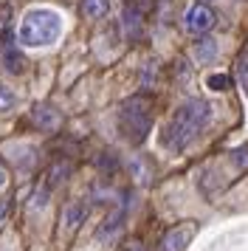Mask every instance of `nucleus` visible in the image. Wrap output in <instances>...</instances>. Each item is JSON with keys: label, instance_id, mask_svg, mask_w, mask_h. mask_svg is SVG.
<instances>
[{"label": "nucleus", "instance_id": "3", "mask_svg": "<svg viewBox=\"0 0 248 251\" xmlns=\"http://www.w3.org/2000/svg\"><path fill=\"white\" fill-rule=\"evenodd\" d=\"M119 130L130 144H144L152 130V102L149 96H130L119 110Z\"/></svg>", "mask_w": 248, "mask_h": 251}, {"label": "nucleus", "instance_id": "5", "mask_svg": "<svg viewBox=\"0 0 248 251\" xmlns=\"http://www.w3.org/2000/svg\"><path fill=\"white\" fill-rule=\"evenodd\" d=\"M214 23H217V14H214L206 3H195L189 12H186V17H183V28L195 37L209 34L214 28Z\"/></svg>", "mask_w": 248, "mask_h": 251}, {"label": "nucleus", "instance_id": "19", "mask_svg": "<svg viewBox=\"0 0 248 251\" xmlns=\"http://www.w3.org/2000/svg\"><path fill=\"white\" fill-rule=\"evenodd\" d=\"M124 251H147V249L138 243V240H133V243H127V246H124Z\"/></svg>", "mask_w": 248, "mask_h": 251}, {"label": "nucleus", "instance_id": "11", "mask_svg": "<svg viewBox=\"0 0 248 251\" xmlns=\"http://www.w3.org/2000/svg\"><path fill=\"white\" fill-rule=\"evenodd\" d=\"M85 217H88V206L82 203V201H74V203L65 206V212H62V226L68 231H74L85 223Z\"/></svg>", "mask_w": 248, "mask_h": 251}, {"label": "nucleus", "instance_id": "8", "mask_svg": "<svg viewBox=\"0 0 248 251\" xmlns=\"http://www.w3.org/2000/svg\"><path fill=\"white\" fill-rule=\"evenodd\" d=\"M31 125L43 133H54L56 127L62 125V116L56 110L54 104H37L31 110Z\"/></svg>", "mask_w": 248, "mask_h": 251}, {"label": "nucleus", "instance_id": "16", "mask_svg": "<svg viewBox=\"0 0 248 251\" xmlns=\"http://www.w3.org/2000/svg\"><path fill=\"white\" fill-rule=\"evenodd\" d=\"M206 85H209V88H212V91H225V88H228V85H231V79H228V76H225V74H212V76H209V79H206Z\"/></svg>", "mask_w": 248, "mask_h": 251}, {"label": "nucleus", "instance_id": "18", "mask_svg": "<svg viewBox=\"0 0 248 251\" xmlns=\"http://www.w3.org/2000/svg\"><path fill=\"white\" fill-rule=\"evenodd\" d=\"M9 212H11V201L9 198H0V223H6Z\"/></svg>", "mask_w": 248, "mask_h": 251}, {"label": "nucleus", "instance_id": "20", "mask_svg": "<svg viewBox=\"0 0 248 251\" xmlns=\"http://www.w3.org/2000/svg\"><path fill=\"white\" fill-rule=\"evenodd\" d=\"M6 183H9V172H6V170H3V167H0V189H3Z\"/></svg>", "mask_w": 248, "mask_h": 251}, {"label": "nucleus", "instance_id": "6", "mask_svg": "<svg viewBox=\"0 0 248 251\" xmlns=\"http://www.w3.org/2000/svg\"><path fill=\"white\" fill-rule=\"evenodd\" d=\"M198 226L195 223H180V226L169 228L167 234L161 237V251H186V246L192 243Z\"/></svg>", "mask_w": 248, "mask_h": 251}, {"label": "nucleus", "instance_id": "12", "mask_svg": "<svg viewBox=\"0 0 248 251\" xmlns=\"http://www.w3.org/2000/svg\"><path fill=\"white\" fill-rule=\"evenodd\" d=\"M110 6L113 0H82V14L88 20H101V17H107Z\"/></svg>", "mask_w": 248, "mask_h": 251}, {"label": "nucleus", "instance_id": "17", "mask_svg": "<svg viewBox=\"0 0 248 251\" xmlns=\"http://www.w3.org/2000/svg\"><path fill=\"white\" fill-rule=\"evenodd\" d=\"M231 161H234L240 170H246V167H248V144H246V147H237L234 152H231Z\"/></svg>", "mask_w": 248, "mask_h": 251}, {"label": "nucleus", "instance_id": "13", "mask_svg": "<svg viewBox=\"0 0 248 251\" xmlns=\"http://www.w3.org/2000/svg\"><path fill=\"white\" fill-rule=\"evenodd\" d=\"M217 57V43L212 37H203L200 43H195V59L198 62H212Z\"/></svg>", "mask_w": 248, "mask_h": 251}, {"label": "nucleus", "instance_id": "15", "mask_svg": "<svg viewBox=\"0 0 248 251\" xmlns=\"http://www.w3.org/2000/svg\"><path fill=\"white\" fill-rule=\"evenodd\" d=\"M14 104H17V96H14V91H11V88H6V85L0 82V113L11 110Z\"/></svg>", "mask_w": 248, "mask_h": 251}, {"label": "nucleus", "instance_id": "2", "mask_svg": "<svg viewBox=\"0 0 248 251\" xmlns=\"http://www.w3.org/2000/svg\"><path fill=\"white\" fill-rule=\"evenodd\" d=\"M62 37V14L54 9H28L23 14L17 28V43L25 48H45L54 46Z\"/></svg>", "mask_w": 248, "mask_h": 251}, {"label": "nucleus", "instance_id": "7", "mask_svg": "<svg viewBox=\"0 0 248 251\" xmlns=\"http://www.w3.org/2000/svg\"><path fill=\"white\" fill-rule=\"evenodd\" d=\"M122 28L127 40H138L141 31H144V12L138 6V0H127L124 3V12H122Z\"/></svg>", "mask_w": 248, "mask_h": 251}, {"label": "nucleus", "instance_id": "14", "mask_svg": "<svg viewBox=\"0 0 248 251\" xmlns=\"http://www.w3.org/2000/svg\"><path fill=\"white\" fill-rule=\"evenodd\" d=\"M237 82H240V88L248 93V48L237 57Z\"/></svg>", "mask_w": 248, "mask_h": 251}, {"label": "nucleus", "instance_id": "4", "mask_svg": "<svg viewBox=\"0 0 248 251\" xmlns=\"http://www.w3.org/2000/svg\"><path fill=\"white\" fill-rule=\"evenodd\" d=\"M0 62H3V68L9 71V74H14V76H20L23 71H25V57H23L17 34H14L11 28H3V34H0Z\"/></svg>", "mask_w": 248, "mask_h": 251}, {"label": "nucleus", "instance_id": "10", "mask_svg": "<svg viewBox=\"0 0 248 251\" xmlns=\"http://www.w3.org/2000/svg\"><path fill=\"white\" fill-rule=\"evenodd\" d=\"M124 209H116V212H110V215L104 217V223H101L99 228H96V240H113L119 231H122L124 226Z\"/></svg>", "mask_w": 248, "mask_h": 251}, {"label": "nucleus", "instance_id": "9", "mask_svg": "<svg viewBox=\"0 0 248 251\" xmlns=\"http://www.w3.org/2000/svg\"><path fill=\"white\" fill-rule=\"evenodd\" d=\"M71 170H74V164H71L68 158H54V161H51V167L45 170V181H43V186L48 189V192H54L56 186H59V183L65 181L68 175H71Z\"/></svg>", "mask_w": 248, "mask_h": 251}, {"label": "nucleus", "instance_id": "1", "mask_svg": "<svg viewBox=\"0 0 248 251\" xmlns=\"http://www.w3.org/2000/svg\"><path fill=\"white\" fill-rule=\"evenodd\" d=\"M209 122H212V104L203 102V99H189V102H183L172 113L167 130L161 136V144L167 150L180 152L209 127Z\"/></svg>", "mask_w": 248, "mask_h": 251}]
</instances>
